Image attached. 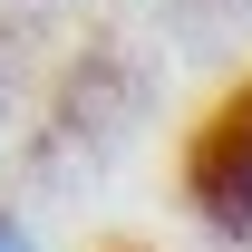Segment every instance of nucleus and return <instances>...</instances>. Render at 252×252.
<instances>
[{"mask_svg": "<svg viewBox=\"0 0 252 252\" xmlns=\"http://www.w3.org/2000/svg\"><path fill=\"white\" fill-rule=\"evenodd\" d=\"M185 204L214 233L252 243V78L243 88H223L204 107V126L185 136Z\"/></svg>", "mask_w": 252, "mask_h": 252, "instance_id": "1", "label": "nucleus"}, {"mask_svg": "<svg viewBox=\"0 0 252 252\" xmlns=\"http://www.w3.org/2000/svg\"><path fill=\"white\" fill-rule=\"evenodd\" d=\"M0 252H30V233H20V214L0 204Z\"/></svg>", "mask_w": 252, "mask_h": 252, "instance_id": "2", "label": "nucleus"}, {"mask_svg": "<svg viewBox=\"0 0 252 252\" xmlns=\"http://www.w3.org/2000/svg\"><path fill=\"white\" fill-rule=\"evenodd\" d=\"M107 252H146V243H107Z\"/></svg>", "mask_w": 252, "mask_h": 252, "instance_id": "3", "label": "nucleus"}]
</instances>
